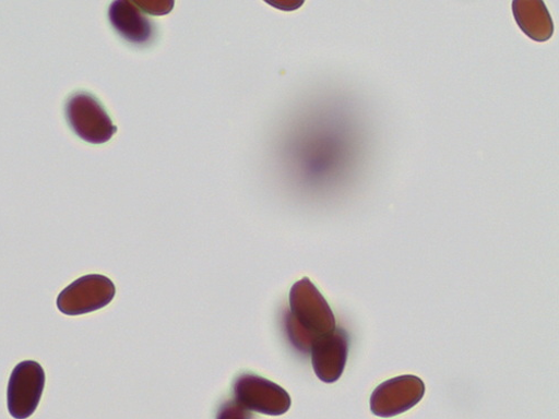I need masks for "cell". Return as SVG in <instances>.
<instances>
[{"instance_id": "obj_1", "label": "cell", "mask_w": 559, "mask_h": 419, "mask_svg": "<svg viewBox=\"0 0 559 419\" xmlns=\"http://www.w3.org/2000/svg\"><path fill=\"white\" fill-rule=\"evenodd\" d=\"M287 327L294 345L306 352L319 337L336 330L332 308L308 277L300 279L290 291Z\"/></svg>"}, {"instance_id": "obj_2", "label": "cell", "mask_w": 559, "mask_h": 419, "mask_svg": "<svg viewBox=\"0 0 559 419\" xmlns=\"http://www.w3.org/2000/svg\"><path fill=\"white\" fill-rule=\"evenodd\" d=\"M66 116L74 133L92 145L108 143L118 130L103 104L86 92L70 97Z\"/></svg>"}, {"instance_id": "obj_3", "label": "cell", "mask_w": 559, "mask_h": 419, "mask_svg": "<svg viewBox=\"0 0 559 419\" xmlns=\"http://www.w3.org/2000/svg\"><path fill=\"white\" fill-rule=\"evenodd\" d=\"M116 296L110 278L90 274L76 279L58 298L59 310L67 315H81L107 307Z\"/></svg>"}, {"instance_id": "obj_4", "label": "cell", "mask_w": 559, "mask_h": 419, "mask_svg": "<svg viewBox=\"0 0 559 419\" xmlns=\"http://www.w3.org/2000/svg\"><path fill=\"white\" fill-rule=\"evenodd\" d=\"M235 399L250 411L269 416L286 414L292 407L287 391L257 375L240 376L233 386Z\"/></svg>"}, {"instance_id": "obj_5", "label": "cell", "mask_w": 559, "mask_h": 419, "mask_svg": "<svg viewBox=\"0 0 559 419\" xmlns=\"http://www.w3.org/2000/svg\"><path fill=\"white\" fill-rule=\"evenodd\" d=\"M426 394V385L421 379L404 375L381 384L370 396L372 414L390 418L401 415L419 402Z\"/></svg>"}, {"instance_id": "obj_6", "label": "cell", "mask_w": 559, "mask_h": 419, "mask_svg": "<svg viewBox=\"0 0 559 419\" xmlns=\"http://www.w3.org/2000/svg\"><path fill=\"white\" fill-rule=\"evenodd\" d=\"M45 386V372L41 366L32 360L19 363L10 379L8 407L16 419L31 417L41 398Z\"/></svg>"}, {"instance_id": "obj_7", "label": "cell", "mask_w": 559, "mask_h": 419, "mask_svg": "<svg viewBox=\"0 0 559 419\" xmlns=\"http://www.w3.org/2000/svg\"><path fill=\"white\" fill-rule=\"evenodd\" d=\"M348 347V335L341 328L314 342L310 350L312 367L321 382L333 384L342 378L347 363Z\"/></svg>"}, {"instance_id": "obj_8", "label": "cell", "mask_w": 559, "mask_h": 419, "mask_svg": "<svg viewBox=\"0 0 559 419\" xmlns=\"http://www.w3.org/2000/svg\"><path fill=\"white\" fill-rule=\"evenodd\" d=\"M109 20L115 31L134 45H146L155 35L153 22L135 2L117 0L109 9Z\"/></svg>"}, {"instance_id": "obj_9", "label": "cell", "mask_w": 559, "mask_h": 419, "mask_svg": "<svg viewBox=\"0 0 559 419\" xmlns=\"http://www.w3.org/2000/svg\"><path fill=\"white\" fill-rule=\"evenodd\" d=\"M512 11L522 31L536 41H546L554 34V23L542 0H515Z\"/></svg>"}, {"instance_id": "obj_10", "label": "cell", "mask_w": 559, "mask_h": 419, "mask_svg": "<svg viewBox=\"0 0 559 419\" xmlns=\"http://www.w3.org/2000/svg\"><path fill=\"white\" fill-rule=\"evenodd\" d=\"M216 419H253V415L235 399L225 403L219 408Z\"/></svg>"}]
</instances>
